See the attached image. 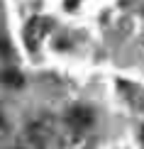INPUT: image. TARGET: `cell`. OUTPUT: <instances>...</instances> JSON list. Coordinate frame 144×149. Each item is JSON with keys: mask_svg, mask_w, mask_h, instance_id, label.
I'll list each match as a JSON object with an SVG mask.
<instances>
[{"mask_svg": "<svg viewBox=\"0 0 144 149\" xmlns=\"http://www.w3.org/2000/svg\"><path fill=\"white\" fill-rule=\"evenodd\" d=\"M66 125L73 130V132H86L93 125V110L86 108V105H73L66 113Z\"/></svg>", "mask_w": 144, "mask_h": 149, "instance_id": "obj_1", "label": "cell"}, {"mask_svg": "<svg viewBox=\"0 0 144 149\" xmlns=\"http://www.w3.org/2000/svg\"><path fill=\"white\" fill-rule=\"evenodd\" d=\"M0 83L8 86V88H22V86H24V78H22V73L17 71V69L5 66V69L0 71Z\"/></svg>", "mask_w": 144, "mask_h": 149, "instance_id": "obj_2", "label": "cell"}, {"mask_svg": "<svg viewBox=\"0 0 144 149\" xmlns=\"http://www.w3.org/2000/svg\"><path fill=\"white\" fill-rule=\"evenodd\" d=\"M61 149H88V139L83 137V132H73L66 139H61Z\"/></svg>", "mask_w": 144, "mask_h": 149, "instance_id": "obj_3", "label": "cell"}, {"mask_svg": "<svg viewBox=\"0 0 144 149\" xmlns=\"http://www.w3.org/2000/svg\"><path fill=\"white\" fill-rule=\"evenodd\" d=\"M10 54V42L5 39V34L0 32V56H8Z\"/></svg>", "mask_w": 144, "mask_h": 149, "instance_id": "obj_4", "label": "cell"}, {"mask_svg": "<svg viewBox=\"0 0 144 149\" xmlns=\"http://www.w3.org/2000/svg\"><path fill=\"white\" fill-rule=\"evenodd\" d=\"M8 134V120L3 117V113H0V137H5Z\"/></svg>", "mask_w": 144, "mask_h": 149, "instance_id": "obj_5", "label": "cell"}, {"mask_svg": "<svg viewBox=\"0 0 144 149\" xmlns=\"http://www.w3.org/2000/svg\"><path fill=\"white\" fill-rule=\"evenodd\" d=\"M142 142H144V130H142Z\"/></svg>", "mask_w": 144, "mask_h": 149, "instance_id": "obj_6", "label": "cell"}]
</instances>
